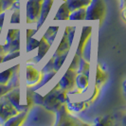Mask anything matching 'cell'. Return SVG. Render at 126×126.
Returning a JSON list of instances; mask_svg holds the SVG:
<instances>
[{"instance_id":"6da1fadb","label":"cell","mask_w":126,"mask_h":126,"mask_svg":"<svg viewBox=\"0 0 126 126\" xmlns=\"http://www.w3.org/2000/svg\"><path fill=\"white\" fill-rule=\"evenodd\" d=\"M106 13V5L104 0H91L90 4L86 7L85 20L94 21V20H102Z\"/></svg>"},{"instance_id":"7a4b0ae2","label":"cell","mask_w":126,"mask_h":126,"mask_svg":"<svg viewBox=\"0 0 126 126\" xmlns=\"http://www.w3.org/2000/svg\"><path fill=\"white\" fill-rule=\"evenodd\" d=\"M43 0H28L26 3V22L28 24L37 23L40 17Z\"/></svg>"},{"instance_id":"3957f363","label":"cell","mask_w":126,"mask_h":126,"mask_svg":"<svg viewBox=\"0 0 126 126\" xmlns=\"http://www.w3.org/2000/svg\"><path fill=\"white\" fill-rule=\"evenodd\" d=\"M44 74L31 63H27L25 66V82L28 87H32L41 83Z\"/></svg>"},{"instance_id":"277c9868","label":"cell","mask_w":126,"mask_h":126,"mask_svg":"<svg viewBox=\"0 0 126 126\" xmlns=\"http://www.w3.org/2000/svg\"><path fill=\"white\" fill-rule=\"evenodd\" d=\"M20 113L17 108L3 96L0 98V123H5L13 116Z\"/></svg>"},{"instance_id":"5b68a950","label":"cell","mask_w":126,"mask_h":126,"mask_svg":"<svg viewBox=\"0 0 126 126\" xmlns=\"http://www.w3.org/2000/svg\"><path fill=\"white\" fill-rule=\"evenodd\" d=\"M77 71L73 69L67 68V70L65 71V73L63 74L62 77V79L59 81L58 84L60 86L61 89H63L65 91H70L72 89H74L75 87V80L76 76H77Z\"/></svg>"},{"instance_id":"8992f818","label":"cell","mask_w":126,"mask_h":126,"mask_svg":"<svg viewBox=\"0 0 126 126\" xmlns=\"http://www.w3.org/2000/svg\"><path fill=\"white\" fill-rule=\"evenodd\" d=\"M92 33V27L91 26H83L82 30V33H81V37L79 40V44H78V47H77V51L76 53L78 55L82 57L83 53H84V48L85 46L88 43V39L91 36Z\"/></svg>"},{"instance_id":"52a82bcc","label":"cell","mask_w":126,"mask_h":126,"mask_svg":"<svg viewBox=\"0 0 126 126\" xmlns=\"http://www.w3.org/2000/svg\"><path fill=\"white\" fill-rule=\"evenodd\" d=\"M54 0H43L42 3V7H41V13H40V17L38 19L37 24V30H39L43 24L45 23L46 19L47 18L48 14L50 13V10L52 6H53Z\"/></svg>"},{"instance_id":"ba28073f","label":"cell","mask_w":126,"mask_h":126,"mask_svg":"<svg viewBox=\"0 0 126 126\" xmlns=\"http://www.w3.org/2000/svg\"><path fill=\"white\" fill-rule=\"evenodd\" d=\"M17 71H19V64H15L9 68L0 70V84H8Z\"/></svg>"},{"instance_id":"9c48e42d","label":"cell","mask_w":126,"mask_h":126,"mask_svg":"<svg viewBox=\"0 0 126 126\" xmlns=\"http://www.w3.org/2000/svg\"><path fill=\"white\" fill-rule=\"evenodd\" d=\"M70 47H71V45L69 44L68 37H67V27H66L63 34V37L61 39V43L59 44L58 47L56 48L53 56H58V55H61V54L65 53V52H69Z\"/></svg>"},{"instance_id":"30bf717a","label":"cell","mask_w":126,"mask_h":126,"mask_svg":"<svg viewBox=\"0 0 126 126\" xmlns=\"http://www.w3.org/2000/svg\"><path fill=\"white\" fill-rule=\"evenodd\" d=\"M107 80H108V74L106 73V71L103 69V67L99 63L97 65V68H96L95 85L101 89V87L104 85V83L107 82Z\"/></svg>"},{"instance_id":"8fae6325","label":"cell","mask_w":126,"mask_h":126,"mask_svg":"<svg viewBox=\"0 0 126 126\" xmlns=\"http://www.w3.org/2000/svg\"><path fill=\"white\" fill-rule=\"evenodd\" d=\"M51 47V45L45 39V37L41 38L39 40V46H38V53L37 56H36V59H34V62L35 63H38L40 62L43 58L45 57V55L47 53V51L49 50V48Z\"/></svg>"},{"instance_id":"7c38bea8","label":"cell","mask_w":126,"mask_h":126,"mask_svg":"<svg viewBox=\"0 0 126 126\" xmlns=\"http://www.w3.org/2000/svg\"><path fill=\"white\" fill-rule=\"evenodd\" d=\"M70 13L71 12H70V10L68 9V7H67V4L64 1L63 4L59 7L56 14H55L54 20L55 21H66V20L69 19Z\"/></svg>"},{"instance_id":"4fadbf2b","label":"cell","mask_w":126,"mask_h":126,"mask_svg":"<svg viewBox=\"0 0 126 126\" xmlns=\"http://www.w3.org/2000/svg\"><path fill=\"white\" fill-rule=\"evenodd\" d=\"M28 112H29V110L20 112L17 115L13 116V118H11L9 120H7L4 124L5 125H22V124H24L26 119H27V116H28Z\"/></svg>"},{"instance_id":"5bb4252c","label":"cell","mask_w":126,"mask_h":126,"mask_svg":"<svg viewBox=\"0 0 126 126\" xmlns=\"http://www.w3.org/2000/svg\"><path fill=\"white\" fill-rule=\"evenodd\" d=\"M88 101H75V102H69V103H65L67 109L69 110L71 113H80L83 110H85L89 106Z\"/></svg>"},{"instance_id":"9a60e30c","label":"cell","mask_w":126,"mask_h":126,"mask_svg":"<svg viewBox=\"0 0 126 126\" xmlns=\"http://www.w3.org/2000/svg\"><path fill=\"white\" fill-rule=\"evenodd\" d=\"M90 2L91 0H65V3L67 4L70 12L81 8H86L90 4Z\"/></svg>"},{"instance_id":"2e32d148","label":"cell","mask_w":126,"mask_h":126,"mask_svg":"<svg viewBox=\"0 0 126 126\" xmlns=\"http://www.w3.org/2000/svg\"><path fill=\"white\" fill-rule=\"evenodd\" d=\"M85 14H86V8L77 9L70 13L68 20L70 21H83V20H85Z\"/></svg>"},{"instance_id":"e0dca14e","label":"cell","mask_w":126,"mask_h":126,"mask_svg":"<svg viewBox=\"0 0 126 126\" xmlns=\"http://www.w3.org/2000/svg\"><path fill=\"white\" fill-rule=\"evenodd\" d=\"M59 29H60L59 26H52V27H48V29L47 30V32H45L44 34L45 39L50 45L53 44V41L56 38L57 33L59 32Z\"/></svg>"},{"instance_id":"ac0fdd59","label":"cell","mask_w":126,"mask_h":126,"mask_svg":"<svg viewBox=\"0 0 126 126\" xmlns=\"http://www.w3.org/2000/svg\"><path fill=\"white\" fill-rule=\"evenodd\" d=\"M68 53L69 52H65V53H63V54L58 55V56H53L54 57V71L58 72L61 69V67L63 66V63L65 62V60L67 58Z\"/></svg>"},{"instance_id":"d6986e66","label":"cell","mask_w":126,"mask_h":126,"mask_svg":"<svg viewBox=\"0 0 126 126\" xmlns=\"http://www.w3.org/2000/svg\"><path fill=\"white\" fill-rule=\"evenodd\" d=\"M89 70H90V63H89V61L85 60L83 57H81L77 72L78 73H84V74L89 75Z\"/></svg>"},{"instance_id":"ffe728a7","label":"cell","mask_w":126,"mask_h":126,"mask_svg":"<svg viewBox=\"0 0 126 126\" xmlns=\"http://www.w3.org/2000/svg\"><path fill=\"white\" fill-rule=\"evenodd\" d=\"M95 123L97 125H111V124H114V119L111 116L100 117L95 120Z\"/></svg>"},{"instance_id":"44dd1931","label":"cell","mask_w":126,"mask_h":126,"mask_svg":"<svg viewBox=\"0 0 126 126\" xmlns=\"http://www.w3.org/2000/svg\"><path fill=\"white\" fill-rule=\"evenodd\" d=\"M38 46H39V40H36L35 38L32 37L29 38L27 39V42H26V51L31 52L36 47H38Z\"/></svg>"},{"instance_id":"7402d4cb","label":"cell","mask_w":126,"mask_h":126,"mask_svg":"<svg viewBox=\"0 0 126 126\" xmlns=\"http://www.w3.org/2000/svg\"><path fill=\"white\" fill-rule=\"evenodd\" d=\"M20 36V30L19 29H10L9 32L7 33L6 36V43H10L16 38Z\"/></svg>"},{"instance_id":"603a6c76","label":"cell","mask_w":126,"mask_h":126,"mask_svg":"<svg viewBox=\"0 0 126 126\" xmlns=\"http://www.w3.org/2000/svg\"><path fill=\"white\" fill-rule=\"evenodd\" d=\"M21 22V14H20V9H13V13L10 19L11 24H19Z\"/></svg>"},{"instance_id":"cb8c5ba5","label":"cell","mask_w":126,"mask_h":126,"mask_svg":"<svg viewBox=\"0 0 126 126\" xmlns=\"http://www.w3.org/2000/svg\"><path fill=\"white\" fill-rule=\"evenodd\" d=\"M20 50H15V51H13V52H9V53H6L4 57H3V61H2V63H4V62H9V61H11V60H13V59H15V58H17L18 56H20Z\"/></svg>"},{"instance_id":"d4e9b609","label":"cell","mask_w":126,"mask_h":126,"mask_svg":"<svg viewBox=\"0 0 126 126\" xmlns=\"http://www.w3.org/2000/svg\"><path fill=\"white\" fill-rule=\"evenodd\" d=\"M41 71H42L43 74L48 73V72H51V71H54V57H52L50 60L47 62V63L42 68Z\"/></svg>"},{"instance_id":"484cf974","label":"cell","mask_w":126,"mask_h":126,"mask_svg":"<svg viewBox=\"0 0 126 126\" xmlns=\"http://www.w3.org/2000/svg\"><path fill=\"white\" fill-rule=\"evenodd\" d=\"M80 59H81V56L78 55L77 53H75L74 58H73V60L71 61V63H70L68 68L77 71V70H78V67H79V63H80Z\"/></svg>"},{"instance_id":"4316f807","label":"cell","mask_w":126,"mask_h":126,"mask_svg":"<svg viewBox=\"0 0 126 126\" xmlns=\"http://www.w3.org/2000/svg\"><path fill=\"white\" fill-rule=\"evenodd\" d=\"M100 91H101V88L100 87H98V86H94V89H93V93H92V96L89 98L88 101L89 103H91V102H93L97 100V98L99 97V94H100Z\"/></svg>"},{"instance_id":"83f0119b","label":"cell","mask_w":126,"mask_h":126,"mask_svg":"<svg viewBox=\"0 0 126 126\" xmlns=\"http://www.w3.org/2000/svg\"><path fill=\"white\" fill-rule=\"evenodd\" d=\"M14 1H15V0H1L3 11L5 12V11L9 10V9H12V7H13Z\"/></svg>"},{"instance_id":"f1b7e54d","label":"cell","mask_w":126,"mask_h":126,"mask_svg":"<svg viewBox=\"0 0 126 126\" xmlns=\"http://www.w3.org/2000/svg\"><path fill=\"white\" fill-rule=\"evenodd\" d=\"M36 32H37V30H35V29H28L27 32H26V37H27V39L32 37V35L35 34Z\"/></svg>"},{"instance_id":"f546056e","label":"cell","mask_w":126,"mask_h":126,"mask_svg":"<svg viewBox=\"0 0 126 126\" xmlns=\"http://www.w3.org/2000/svg\"><path fill=\"white\" fill-rule=\"evenodd\" d=\"M4 19H5V12L0 13V29H2V27H3Z\"/></svg>"},{"instance_id":"4dcf8cb0","label":"cell","mask_w":126,"mask_h":126,"mask_svg":"<svg viewBox=\"0 0 126 126\" xmlns=\"http://www.w3.org/2000/svg\"><path fill=\"white\" fill-rule=\"evenodd\" d=\"M4 11H3V8H2V3H1V0H0V13H3Z\"/></svg>"},{"instance_id":"1f68e13d","label":"cell","mask_w":126,"mask_h":126,"mask_svg":"<svg viewBox=\"0 0 126 126\" xmlns=\"http://www.w3.org/2000/svg\"><path fill=\"white\" fill-rule=\"evenodd\" d=\"M3 57H4V54H0V63H2V61H3Z\"/></svg>"},{"instance_id":"d6a6232c","label":"cell","mask_w":126,"mask_h":126,"mask_svg":"<svg viewBox=\"0 0 126 126\" xmlns=\"http://www.w3.org/2000/svg\"><path fill=\"white\" fill-rule=\"evenodd\" d=\"M0 33H1V29H0ZM0 51L3 52V46H0ZM4 53V52H3Z\"/></svg>"}]
</instances>
